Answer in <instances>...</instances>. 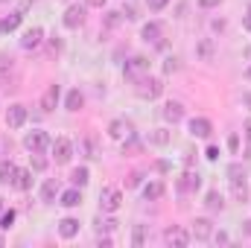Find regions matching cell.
<instances>
[{
    "label": "cell",
    "mask_w": 251,
    "mask_h": 248,
    "mask_svg": "<svg viewBox=\"0 0 251 248\" xmlns=\"http://www.w3.org/2000/svg\"><path fill=\"white\" fill-rule=\"evenodd\" d=\"M134 91H137L140 99H158V97L164 94V82H161V79H152V76H140Z\"/></svg>",
    "instance_id": "6da1fadb"
},
{
    "label": "cell",
    "mask_w": 251,
    "mask_h": 248,
    "mask_svg": "<svg viewBox=\"0 0 251 248\" xmlns=\"http://www.w3.org/2000/svg\"><path fill=\"white\" fill-rule=\"evenodd\" d=\"M120 204H123V193H120L117 187H105V190L100 193V210H102V213H117Z\"/></svg>",
    "instance_id": "7a4b0ae2"
},
{
    "label": "cell",
    "mask_w": 251,
    "mask_h": 248,
    "mask_svg": "<svg viewBox=\"0 0 251 248\" xmlns=\"http://www.w3.org/2000/svg\"><path fill=\"white\" fill-rule=\"evenodd\" d=\"M123 73H126V79H134V82H137L140 76L149 73V59H146V56H131V59L126 62Z\"/></svg>",
    "instance_id": "3957f363"
},
{
    "label": "cell",
    "mask_w": 251,
    "mask_h": 248,
    "mask_svg": "<svg viewBox=\"0 0 251 248\" xmlns=\"http://www.w3.org/2000/svg\"><path fill=\"white\" fill-rule=\"evenodd\" d=\"M50 143H53V140H50L47 131H29V134L24 137V146H26L29 152H41V155L50 149Z\"/></svg>",
    "instance_id": "277c9868"
},
{
    "label": "cell",
    "mask_w": 251,
    "mask_h": 248,
    "mask_svg": "<svg viewBox=\"0 0 251 248\" xmlns=\"http://www.w3.org/2000/svg\"><path fill=\"white\" fill-rule=\"evenodd\" d=\"M50 149H53L56 164H67V161H70V155H73V143H70L67 137H56V140L50 143Z\"/></svg>",
    "instance_id": "5b68a950"
},
{
    "label": "cell",
    "mask_w": 251,
    "mask_h": 248,
    "mask_svg": "<svg viewBox=\"0 0 251 248\" xmlns=\"http://www.w3.org/2000/svg\"><path fill=\"white\" fill-rule=\"evenodd\" d=\"M64 26L67 29H76V26H82V21H85V6L82 3H73V6H67L64 9Z\"/></svg>",
    "instance_id": "8992f818"
},
{
    "label": "cell",
    "mask_w": 251,
    "mask_h": 248,
    "mask_svg": "<svg viewBox=\"0 0 251 248\" xmlns=\"http://www.w3.org/2000/svg\"><path fill=\"white\" fill-rule=\"evenodd\" d=\"M140 38L146 41V44H155V47H164V29H161V24H146L143 29H140Z\"/></svg>",
    "instance_id": "52a82bcc"
},
{
    "label": "cell",
    "mask_w": 251,
    "mask_h": 248,
    "mask_svg": "<svg viewBox=\"0 0 251 248\" xmlns=\"http://www.w3.org/2000/svg\"><path fill=\"white\" fill-rule=\"evenodd\" d=\"M41 41H44V29H41V26H29V29L24 32V38H21V47H24V50H35Z\"/></svg>",
    "instance_id": "ba28073f"
},
{
    "label": "cell",
    "mask_w": 251,
    "mask_h": 248,
    "mask_svg": "<svg viewBox=\"0 0 251 248\" xmlns=\"http://www.w3.org/2000/svg\"><path fill=\"white\" fill-rule=\"evenodd\" d=\"M24 123H26V108H24V105H9V111H6V125H9V128H21Z\"/></svg>",
    "instance_id": "9c48e42d"
},
{
    "label": "cell",
    "mask_w": 251,
    "mask_h": 248,
    "mask_svg": "<svg viewBox=\"0 0 251 248\" xmlns=\"http://www.w3.org/2000/svg\"><path fill=\"white\" fill-rule=\"evenodd\" d=\"M199 187H201V175L193 173V170H187V173L178 178V190H184V193H196Z\"/></svg>",
    "instance_id": "30bf717a"
},
{
    "label": "cell",
    "mask_w": 251,
    "mask_h": 248,
    "mask_svg": "<svg viewBox=\"0 0 251 248\" xmlns=\"http://www.w3.org/2000/svg\"><path fill=\"white\" fill-rule=\"evenodd\" d=\"M21 21H24V12H12V15L0 18V35H9V32H15V29L21 26Z\"/></svg>",
    "instance_id": "8fae6325"
},
{
    "label": "cell",
    "mask_w": 251,
    "mask_h": 248,
    "mask_svg": "<svg viewBox=\"0 0 251 248\" xmlns=\"http://www.w3.org/2000/svg\"><path fill=\"white\" fill-rule=\"evenodd\" d=\"M210 131H213L210 120H204V117H193L190 120V134L193 137H210Z\"/></svg>",
    "instance_id": "7c38bea8"
},
{
    "label": "cell",
    "mask_w": 251,
    "mask_h": 248,
    "mask_svg": "<svg viewBox=\"0 0 251 248\" xmlns=\"http://www.w3.org/2000/svg\"><path fill=\"white\" fill-rule=\"evenodd\" d=\"M164 240H167L170 246H187V243H190V234L184 231V228H167Z\"/></svg>",
    "instance_id": "4fadbf2b"
},
{
    "label": "cell",
    "mask_w": 251,
    "mask_h": 248,
    "mask_svg": "<svg viewBox=\"0 0 251 248\" xmlns=\"http://www.w3.org/2000/svg\"><path fill=\"white\" fill-rule=\"evenodd\" d=\"M59 234H62L64 240H73V237L79 234V219H73V216H64L62 222H59Z\"/></svg>",
    "instance_id": "5bb4252c"
},
{
    "label": "cell",
    "mask_w": 251,
    "mask_h": 248,
    "mask_svg": "<svg viewBox=\"0 0 251 248\" xmlns=\"http://www.w3.org/2000/svg\"><path fill=\"white\" fill-rule=\"evenodd\" d=\"M181 117H184V108H181V102H167L164 105V120L167 123H181Z\"/></svg>",
    "instance_id": "9a60e30c"
},
{
    "label": "cell",
    "mask_w": 251,
    "mask_h": 248,
    "mask_svg": "<svg viewBox=\"0 0 251 248\" xmlns=\"http://www.w3.org/2000/svg\"><path fill=\"white\" fill-rule=\"evenodd\" d=\"M164 193H167L164 181H149V184L143 187V198H146V201H158Z\"/></svg>",
    "instance_id": "2e32d148"
},
{
    "label": "cell",
    "mask_w": 251,
    "mask_h": 248,
    "mask_svg": "<svg viewBox=\"0 0 251 248\" xmlns=\"http://www.w3.org/2000/svg\"><path fill=\"white\" fill-rule=\"evenodd\" d=\"M59 204H64V207H79V204H82V193H79V187L64 190L62 196H59Z\"/></svg>",
    "instance_id": "e0dca14e"
},
{
    "label": "cell",
    "mask_w": 251,
    "mask_h": 248,
    "mask_svg": "<svg viewBox=\"0 0 251 248\" xmlns=\"http://www.w3.org/2000/svg\"><path fill=\"white\" fill-rule=\"evenodd\" d=\"M108 134H111L114 140H123V137H131V125L126 123V120H114V123L108 125Z\"/></svg>",
    "instance_id": "ac0fdd59"
},
{
    "label": "cell",
    "mask_w": 251,
    "mask_h": 248,
    "mask_svg": "<svg viewBox=\"0 0 251 248\" xmlns=\"http://www.w3.org/2000/svg\"><path fill=\"white\" fill-rule=\"evenodd\" d=\"M56 102H59V85H50V88L44 91V97H41V108H44V111H53Z\"/></svg>",
    "instance_id": "d6986e66"
},
{
    "label": "cell",
    "mask_w": 251,
    "mask_h": 248,
    "mask_svg": "<svg viewBox=\"0 0 251 248\" xmlns=\"http://www.w3.org/2000/svg\"><path fill=\"white\" fill-rule=\"evenodd\" d=\"M12 187H15V190H29V187H32V173H29V170H15Z\"/></svg>",
    "instance_id": "ffe728a7"
},
{
    "label": "cell",
    "mask_w": 251,
    "mask_h": 248,
    "mask_svg": "<svg viewBox=\"0 0 251 248\" xmlns=\"http://www.w3.org/2000/svg\"><path fill=\"white\" fill-rule=\"evenodd\" d=\"M210 231H213V228H210V219H196V222H193V237H196V240H207Z\"/></svg>",
    "instance_id": "44dd1931"
},
{
    "label": "cell",
    "mask_w": 251,
    "mask_h": 248,
    "mask_svg": "<svg viewBox=\"0 0 251 248\" xmlns=\"http://www.w3.org/2000/svg\"><path fill=\"white\" fill-rule=\"evenodd\" d=\"M56 196H59V181L56 178H47L44 187H41V198L44 201H56Z\"/></svg>",
    "instance_id": "7402d4cb"
},
{
    "label": "cell",
    "mask_w": 251,
    "mask_h": 248,
    "mask_svg": "<svg viewBox=\"0 0 251 248\" xmlns=\"http://www.w3.org/2000/svg\"><path fill=\"white\" fill-rule=\"evenodd\" d=\"M15 164L12 161H0V184H12V178H15Z\"/></svg>",
    "instance_id": "603a6c76"
},
{
    "label": "cell",
    "mask_w": 251,
    "mask_h": 248,
    "mask_svg": "<svg viewBox=\"0 0 251 248\" xmlns=\"http://www.w3.org/2000/svg\"><path fill=\"white\" fill-rule=\"evenodd\" d=\"M231 193H234L237 201H246V198H249V187H246L243 178H234V181H231Z\"/></svg>",
    "instance_id": "cb8c5ba5"
},
{
    "label": "cell",
    "mask_w": 251,
    "mask_h": 248,
    "mask_svg": "<svg viewBox=\"0 0 251 248\" xmlns=\"http://www.w3.org/2000/svg\"><path fill=\"white\" fill-rule=\"evenodd\" d=\"M64 105H67V111H79V108L85 105V97H82L79 91H70V94H67V102H64Z\"/></svg>",
    "instance_id": "d4e9b609"
},
{
    "label": "cell",
    "mask_w": 251,
    "mask_h": 248,
    "mask_svg": "<svg viewBox=\"0 0 251 248\" xmlns=\"http://www.w3.org/2000/svg\"><path fill=\"white\" fill-rule=\"evenodd\" d=\"M204 204H207V210H222V196H219V190H210L207 193V198H204Z\"/></svg>",
    "instance_id": "484cf974"
},
{
    "label": "cell",
    "mask_w": 251,
    "mask_h": 248,
    "mask_svg": "<svg viewBox=\"0 0 251 248\" xmlns=\"http://www.w3.org/2000/svg\"><path fill=\"white\" fill-rule=\"evenodd\" d=\"M70 181H73L76 187H85V184H88V167L73 170V173H70Z\"/></svg>",
    "instance_id": "4316f807"
},
{
    "label": "cell",
    "mask_w": 251,
    "mask_h": 248,
    "mask_svg": "<svg viewBox=\"0 0 251 248\" xmlns=\"http://www.w3.org/2000/svg\"><path fill=\"white\" fill-rule=\"evenodd\" d=\"M12 222H15V210H3V213H0V228H3V231H9V228H12Z\"/></svg>",
    "instance_id": "83f0119b"
},
{
    "label": "cell",
    "mask_w": 251,
    "mask_h": 248,
    "mask_svg": "<svg viewBox=\"0 0 251 248\" xmlns=\"http://www.w3.org/2000/svg\"><path fill=\"white\" fill-rule=\"evenodd\" d=\"M152 143H158V146H167V143H170V131H164V128H158V131L152 134Z\"/></svg>",
    "instance_id": "f1b7e54d"
},
{
    "label": "cell",
    "mask_w": 251,
    "mask_h": 248,
    "mask_svg": "<svg viewBox=\"0 0 251 248\" xmlns=\"http://www.w3.org/2000/svg\"><path fill=\"white\" fill-rule=\"evenodd\" d=\"M114 228H117L114 219H102V216L97 219V231H100V234H102V231H114Z\"/></svg>",
    "instance_id": "f546056e"
},
{
    "label": "cell",
    "mask_w": 251,
    "mask_h": 248,
    "mask_svg": "<svg viewBox=\"0 0 251 248\" xmlns=\"http://www.w3.org/2000/svg\"><path fill=\"white\" fill-rule=\"evenodd\" d=\"M143 237H146V228H143V225H134V234H131V243H134V246L140 248V246H143Z\"/></svg>",
    "instance_id": "4dcf8cb0"
},
{
    "label": "cell",
    "mask_w": 251,
    "mask_h": 248,
    "mask_svg": "<svg viewBox=\"0 0 251 248\" xmlns=\"http://www.w3.org/2000/svg\"><path fill=\"white\" fill-rule=\"evenodd\" d=\"M44 167H47V161L41 158V152H32V170H38V173H41Z\"/></svg>",
    "instance_id": "1f68e13d"
},
{
    "label": "cell",
    "mask_w": 251,
    "mask_h": 248,
    "mask_svg": "<svg viewBox=\"0 0 251 248\" xmlns=\"http://www.w3.org/2000/svg\"><path fill=\"white\" fill-rule=\"evenodd\" d=\"M120 21H123V12H108V18H105V24H108V26H117Z\"/></svg>",
    "instance_id": "d6a6232c"
},
{
    "label": "cell",
    "mask_w": 251,
    "mask_h": 248,
    "mask_svg": "<svg viewBox=\"0 0 251 248\" xmlns=\"http://www.w3.org/2000/svg\"><path fill=\"white\" fill-rule=\"evenodd\" d=\"M228 178H231V181H234V178H243V167H240V164H231V167H228Z\"/></svg>",
    "instance_id": "836d02e7"
},
{
    "label": "cell",
    "mask_w": 251,
    "mask_h": 248,
    "mask_svg": "<svg viewBox=\"0 0 251 248\" xmlns=\"http://www.w3.org/2000/svg\"><path fill=\"white\" fill-rule=\"evenodd\" d=\"M167 3H170V0H149V9H152V12H161Z\"/></svg>",
    "instance_id": "e575fe53"
},
{
    "label": "cell",
    "mask_w": 251,
    "mask_h": 248,
    "mask_svg": "<svg viewBox=\"0 0 251 248\" xmlns=\"http://www.w3.org/2000/svg\"><path fill=\"white\" fill-rule=\"evenodd\" d=\"M204 158H207V161H216V158H219V149H216V146H207Z\"/></svg>",
    "instance_id": "d590c367"
},
{
    "label": "cell",
    "mask_w": 251,
    "mask_h": 248,
    "mask_svg": "<svg viewBox=\"0 0 251 248\" xmlns=\"http://www.w3.org/2000/svg\"><path fill=\"white\" fill-rule=\"evenodd\" d=\"M219 3H222V0H199L201 9H213V6H219Z\"/></svg>",
    "instance_id": "8d00e7d4"
},
{
    "label": "cell",
    "mask_w": 251,
    "mask_h": 248,
    "mask_svg": "<svg viewBox=\"0 0 251 248\" xmlns=\"http://www.w3.org/2000/svg\"><path fill=\"white\" fill-rule=\"evenodd\" d=\"M173 70H178V59H167V73H173Z\"/></svg>",
    "instance_id": "74e56055"
},
{
    "label": "cell",
    "mask_w": 251,
    "mask_h": 248,
    "mask_svg": "<svg viewBox=\"0 0 251 248\" xmlns=\"http://www.w3.org/2000/svg\"><path fill=\"white\" fill-rule=\"evenodd\" d=\"M228 146L237 152V146H240V137H237V134H231V137H228Z\"/></svg>",
    "instance_id": "f35d334b"
},
{
    "label": "cell",
    "mask_w": 251,
    "mask_h": 248,
    "mask_svg": "<svg viewBox=\"0 0 251 248\" xmlns=\"http://www.w3.org/2000/svg\"><path fill=\"white\" fill-rule=\"evenodd\" d=\"M140 178H143V175H140V173H134V175L128 178V187H137V184H140Z\"/></svg>",
    "instance_id": "ab89813d"
},
{
    "label": "cell",
    "mask_w": 251,
    "mask_h": 248,
    "mask_svg": "<svg viewBox=\"0 0 251 248\" xmlns=\"http://www.w3.org/2000/svg\"><path fill=\"white\" fill-rule=\"evenodd\" d=\"M85 3L94 6V9H102V6H105V0H85Z\"/></svg>",
    "instance_id": "60d3db41"
},
{
    "label": "cell",
    "mask_w": 251,
    "mask_h": 248,
    "mask_svg": "<svg viewBox=\"0 0 251 248\" xmlns=\"http://www.w3.org/2000/svg\"><path fill=\"white\" fill-rule=\"evenodd\" d=\"M123 15H126V18H137V15H134V6H131V3H128V6L123 9Z\"/></svg>",
    "instance_id": "b9f144b4"
},
{
    "label": "cell",
    "mask_w": 251,
    "mask_h": 248,
    "mask_svg": "<svg viewBox=\"0 0 251 248\" xmlns=\"http://www.w3.org/2000/svg\"><path fill=\"white\" fill-rule=\"evenodd\" d=\"M9 62H12V59H9V56H0V73H3V70H6V67H9Z\"/></svg>",
    "instance_id": "7bdbcfd3"
},
{
    "label": "cell",
    "mask_w": 251,
    "mask_h": 248,
    "mask_svg": "<svg viewBox=\"0 0 251 248\" xmlns=\"http://www.w3.org/2000/svg\"><path fill=\"white\" fill-rule=\"evenodd\" d=\"M243 24H246V29H249V32H251V12H249V15H246V21H243Z\"/></svg>",
    "instance_id": "ee69618b"
},
{
    "label": "cell",
    "mask_w": 251,
    "mask_h": 248,
    "mask_svg": "<svg viewBox=\"0 0 251 248\" xmlns=\"http://www.w3.org/2000/svg\"><path fill=\"white\" fill-rule=\"evenodd\" d=\"M246 137H249V140H251V120H249V123H246Z\"/></svg>",
    "instance_id": "f6af8a7d"
},
{
    "label": "cell",
    "mask_w": 251,
    "mask_h": 248,
    "mask_svg": "<svg viewBox=\"0 0 251 248\" xmlns=\"http://www.w3.org/2000/svg\"><path fill=\"white\" fill-rule=\"evenodd\" d=\"M0 152H6V137H0Z\"/></svg>",
    "instance_id": "bcb514c9"
},
{
    "label": "cell",
    "mask_w": 251,
    "mask_h": 248,
    "mask_svg": "<svg viewBox=\"0 0 251 248\" xmlns=\"http://www.w3.org/2000/svg\"><path fill=\"white\" fill-rule=\"evenodd\" d=\"M0 213H3V198H0Z\"/></svg>",
    "instance_id": "7dc6e473"
},
{
    "label": "cell",
    "mask_w": 251,
    "mask_h": 248,
    "mask_svg": "<svg viewBox=\"0 0 251 248\" xmlns=\"http://www.w3.org/2000/svg\"><path fill=\"white\" fill-rule=\"evenodd\" d=\"M0 3H6V0H0Z\"/></svg>",
    "instance_id": "c3c4849f"
},
{
    "label": "cell",
    "mask_w": 251,
    "mask_h": 248,
    "mask_svg": "<svg viewBox=\"0 0 251 248\" xmlns=\"http://www.w3.org/2000/svg\"><path fill=\"white\" fill-rule=\"evenodd\" d=\"M249 76H251V70H249Z\"/></svg>",
    "instance_id": "681fc988"
}]
</instances>
